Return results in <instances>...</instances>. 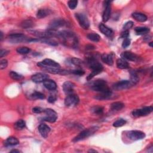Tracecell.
<instances>
[{
    "label": "cell",
    "instance_id": "obj_1",
    "mask_svg": "<svg viewBox=\"0 0 153 153\" xmlns=\"http://www.w3.org/2000/svg\"><path fill=\"white\" fill-rule=\"evenodd\" d=\"M57 37L61 38L66 46L76 47L78 45V39L75 33L69 31H62L58 32Z\"/></svg>",
    "mask_w": 153,
    "mask_h": 153
},
{
    "label": "cell",
    "instance_id": "obj_2",
    "mask_svg": "<svg viewBox=\"0 0 153 153\" xmlns=\"http://www.w3.org/2000/svg\"><path fill=\"white\" fill-rule=\"evenodd\" d=\"M92 89L100 93L111 92L108 87L107 83L103 80H97L93 81L91 86Z\"/></svg>",
    "mask_w": 153,
    "mask_h": 153
},
{
    "label": "cell",
    "instance_id": "obj_3",
    "mask_svg": "<svg viewBox=\"0 0 153 153\" xmlns=\"http://www.w3.org/2000/svg\"><path fill=\"white\" fill-rule=\"evenodd\" d=\"M86 63L92 71H96L99 74L102 71L104 68L100 63L98 62L95 56H90L86 59Z\"/></svg>",
    "mask_w": 153,
    "mask_h": 153
},
{
    "label": "cell",
    "instance_id": "obj_4",
    "mask_svg": "<svg viewBox=\"0 0 153 153\" xmlns=\"http://www.w3.org/2000/svg\"><path fill=\"white\" fill-rule=\"evenodd\" d=\"M99 129V127L97 126H93L91 127L90 128H88L87 129H85L81 132L76 137H75L72 141L73 142H79L80 141H82L83 139H86L89 138L90 136L93 135L96 131H98Z\"/></svg>",
    "mask_w": 153,
    "mask_h": 153
},
{
    "label": "cell",
    "instance_id": "obj_5",
    "mask_svg": "<svg viewBox=\"0 0 153 153\" xmlns=\"http://www.w3.org/2000/svg\"><path fill=\"white\" fill-rule=\"evenodd\" d=\"M9 41L13 43H19L22 42H31L32 38H28L22 33H12L8 36Z\"/></svg>",
    "mask_w": 153,
    "mask_h": 153
},
{
    "label": "cell",
    "instance_id": "obj_6",
    "mask_svg": "<svg viewBox=\"0 0 153 153\" xmlns=\"http://www.w3.org/2000/svg\"><path fill=\"white\" fill-rule=\"evenodd\" d=\"M80 102L78 95L74 93L67 95L65 99V105L68 107H74L77 105Z\"/></svg>",
    "mask_w": 153,
    "mask_h": 153
},
{
    "label": "cell",
    "instance_id": "obj_7",
    "mask_svg": "<svg viewBox=\"0 0 153 153\" xmlns=\"http://www.w3.org/2000/svg\"><path fill=\"white\" fill-rule=\"evenodd\" d=\"M75 18L79 22L80 27L84 29H87L90 27V22L87 17L83 13H76Z\"/></svg>",
    "mask_w": 153,
    "mask_h": 153
},
{
    "label": "cell",
    "instance_id": "obj_8",
    "mask_svg": "<svg viewBox=\"0 0 153 153\" xmlns=\"http://www.w3.org/2000/svg\"><path fill=\"white\" fill-rule=\"evenodd\" d=\"M153 110L152 106L150 107H144L141 109H135L132 113V115L134 117H143V116H146L152 113Z\"/></svg>",
    "mask_w": 153,
    "mask_h": 153
},
{
    "label": "cell",
    "instance_id": "obj_9",
    "mask_svg": "<svg viewBox=\"0 0 153 153\" xmlns=\"http://www.w3.org/2000/svg\"><path fill=\"white\" fill-rule=\"evenodd\" d=\"M126 137L132 141H138L145 138V134L139 130H131L126 133Z\"/></svg>",
    "mask_w": 153,
    "mask_h": 153
},
{
    "label": "cell",
    "instance_id": "obj_10",
    "mask_svg": "<svg viewBox=\"0 0 153 153\" xmlns=\"http://www.w3.org/2000/svg\"><path fill=\"white\" fill-rule=\"evenodd\" d=\"M44 113L46 114V116L43 118V120L44 121L50 123H54L56 121L57 118V114L53 109L47 108L44 110Z\"/></svg>",
    "mask_w": 153,
    "mask_h": 153
},
{
    "label": "cell",
    "instance_id": "obj_11",
    "mask_svg": "<svg viewBox=\"0 0 153 153\" xmlns=\"http://www.w3.org/2000/svg\"><path fill=\"white\" fill-rule=\"evenodd\" d=\"M37 65L41 68H59L61 67L60 65H59L57 62L56 61L52 60L50 59H45L44 60L42 61V62H38L37 64Z\"/></svg>",
    "mask_w": 153,
    "mask_h": 153
},
{
    "label": "cell",
    "instance_id": "obj_12",
    "mask_svg": "<svg viewBox=\"0 0 153 153\" xmlns=\"http://www.w3.org/2000/svg\"><path fill=\"white\" fill-rule=\"evenodd\" d=\"M133 86L130 80H122L115 83L113 85V88L117 90H122L129 89Z\"/></svg>",
    "mask_w": 153,
    "mask_h": 153
},
{
    "label": "cell",
    "instance_id": "obj_13",
    "mask_svg": "<svg viewBox=\"0 0 153 153\" xmlns=\"http://www.w3.org/2000/svg\"><path fill=\"white\" fill-rule=\"evenodd\" d=\"M66 22L62 19H56L52 21L49 25V30L57 31V29L59 28L62 27L66 25Z\"/></svg>",
    "mask_w": 153,
    "mask_h": 153
},
{
    "label": "cell",
    "instance_id": "obj_14",
    "mask_svg": "<svg viewBox=\"0 0 153 153\" xmlns=\"http://www.w3.org/2000/svg\"><path fill=\"white\" fill-rule=\"evenodd\" d=\"M105 8L102 15V20L104 22H107L110 18L111 12V5L110 1H105Z\"/></svg>",
    "mask_w": 153,
    "mask_h": 153
},
{
    "label": "cell",
    "instance_id": "obj_15",
    "mask_svg": "<svg viewBox=\"0 0 153 153\" xmlns=\"http://www.w3.org/2000/svg\"><path fill=\"white\" fill-rule=\"evenodd\" d=\"M32 81L36 83H42L48 79V75L43 73H37L33 75L31 77Z\"/></svg>",
    "mask_w": 153,
    "mask_h": 153
},
{
    "label": "cell",
    "instance_id": "obj_16",
    "mask_svg": "<svg viewBox=\"0 0 153 153\" xmlns=\"http://www.w3.org/2000/svg\"><path fill=\"white\" fill-rule=\"evenodd\" d=\"M75 88V84L69 81H65L63 84V90L66 95L72 94Z\"/></svg>",
    "mask_w": 153,
    "mask_h": 153
},
{
    "label": "cell",
    "instance_id": "obj_17",
    "mask_svg": "<svg viewBox=\"0 0 153 153\" xmlns=\"http://www.w3.org/2000/svg\"><path fill=\"white\" fill-rule=\"evenodd\" d=\"M38 131L42 137L46 138L51 130L50 127L46 124H41L38 126Z\"/></svg>",
    "mask_w": 153,
    "mask_h": 153
},
{
    "label": "cell",
    "instance_id": "obj_18",
    "mask_svg": "<svg viewBox=\"0 0 153 153\" xmlns=\"http://www.w3.org/2000/svg\"><path fill=\"white\" fill-rule=\"evenodd\" d=\"M122 59H124V60L132 61V62H136L138 61V56L130 52H124L122 54Z\"/></svg>",
    "mask_w": 153,
    "mask_h": 153
},
{
    "label": "cell",
    "instance_id": "obj_19",
    "mask_svg": "<svg viewBox=\"0 0 153 153\" xmlns=\"http://www.w3.org/2000/svg\"><path fill=\"white\" fill-rule=\"evenodd\" d=\"M99 28L102 33H104V35H105L108 37H111L113 35V31L110 28H108L107 26H105V25L103 23H100L99 25Z\"/></svg>",
    "mask_w": 153,
    "mask_h": 153
},
{
    "label": "cell",
    "instance_id": "obj_20",
    "mask_svg": "<svg viewBox=\"0 0 153 153\" xmlns=\"http://www.w3.org/2000/svg\"><path fill=\"white\" fill-rule=\"evenodd\" d=\"M19 143V141L18 138L13 137H10L8 138L4 142V145L5 147H12L18 145Z\"/></svg>",
    "mask_w": 153,
    "mask_h": 153
},
{
    "label": "cell",
    "instance_id": "obj_21",
    "mask_svg": "<svg viewBox=\"0 0 153 153\" xmlns=\"http://www.w3.org/2000/svg\"><path fill=\"white\" fill-rule=\"evenodd\" d=\"M43 84H44V87L49 90L53 91V90H55L57 88L56 83L53 80H52L47 79L43 82Z\"/></svg>",
    "mask_w": 153,
    "mask_h": 153
},
{
    "label": "cell",
    "instance_id": "obj_22",
    "mask_svg": "<svg viewBox=\"0 0 153 153\" xmlns=\"http://www.w3.org/2000/svg\"><path fill=\"white\" fill-rule=\"evenodd\" d=\"M101 59L102 61L105 64H107L108 65L112 66L114 64L113 58L111 55L104 53L101 56Z\"/></svg>",
    "mask_w": 153,
    "mask_h": 153
},
{
    "label": "cell",
    "instance_id": "obj_23",
    "mask_svg": "<svg viewBox=\"0 0 153 153\" xmlns=\"http://www.w3.org/2000/svg\"><path fill=\"white\" fill-rule=\"evenodd\" d=\"M132 17L134 19L140 22H145L147 20V16L143 13H134L132 14Z\"/></svg>",
    "mask_w": 153,
    "mask_h": 153
},
{
    "label": "cell",
    "instance_id": "obj_24",
    "mask_svg": "<svg viewBox=\"0 0 153 153\" xmlns=\"http://www.w3.org/2000/svg\"><path fill=\"white\" fill-rule=\"evenodd\" d=\"M113 96V93L112 92H107V93H99V95H96L95 98L97 100H107L111 99V98Z\"/></svg>",
    "mask_w": 153,
    "mask_h": 153
},
{
    "label": "cell",
    "instance_id": "obj_25",
    "mask_svg": "<svg viewBox=\"0 0 153 153\" xmlns=\"http://www.w3.org/2000/svg\"><path fill=\"white\" fill-rule=\"evenodd\" d=\"M116 64H117V66L118 68L122 69V70L128 68L129 66L128 62H127L126 60H124V59H123L122 58L118 59V60L117 61Z\"/></svg>",
    "mask_w": 153,
    "mask_h": 153
},
{
    "label": "cell",
    "instance_id": "obj_26",
    "mask_svg": "<svg viewBox=\"0 0 153 153\" xmlns=\"http://www.w3.org/2000/svg\"><path fill=\"white\" fill-rule=\"evenodd\" d=\"M51 13V11L48 9H46V8H42L40 9L37 13V18L39 19L46 18V16H48Z\"/></svg>",
    "mask_w": 153,
    "mask_h": 153
},
{
    "label": "cell",
    "instance_id": "obj_27",
    "mask_svg": "<svg viewBox=\"0 0 153 153\" xmlns=\"http://www.w3.org/2000/svg\"><path fill=\"white\" fill-rule=\"evenodd\" d=\"M135 31L138 36L145 35L150 32V29L147 27H137L135 28Z\"/></svg>",
    "mask_w": 153,
    "mask_h": 153
},
{
    "label": "cell",
    "instance_id": "obj_28",
    "mask_svg": "<svg viewBox=\"0 0 153 153\" xmlns=\"http://www.w3.org/2000/svg\"><path fill=\"white\" fill-rule=\"evenodd\" d=\"M124 107V105L120 102H115L111 105V109L113 111H120Z\"/></svg>",
    "mask_w": 153,
    "mask_h": 153
},
{
    "label": "cell",
    "instance_id": "obj_29",
    "mask_svg": "<svg viewBox=\"0 0 153 153\" xmlns=\"http://www.w3.org/2000/svg\"><path fill=\"white\" fill-rule=\"evenodd\" d=\"M130 82L133 86L137 84L139 81V77L137 73L135 71H130Z\"/></svg>",
    "mask_w": 153,
    "mask_h": 153
},
{
    "label": "cell",
    "instance_id": "obj_30",
    "mask_svg": "<svg viewBox=\"0 0 153 153\" xmlns=\"http://www.w3.org/2000/svg\"><path fill=\"white\" fill-rule=\"evenodd\" d=\"M91 111L93 114L96 115L102 114L104 111V108L99 106H95L91 108Z\"/></svg>",
    "mask_w": 153,
    "mask_h": 153
},
{
    "label": "cell",
    "instance_id": "obj_31",
    "mask_svg": "<svg viewBox=\"0 0 153 153\" xmlns=\"http://www.w3.org/2000/svg\"><path fill=\"white\" fill-rule=\"evenodd\" d=\"M31 98L32 99H45V95L41 92H34L31 95Z\"/></svg>",
    "mask_w": 153,
    "mask_h": 153
},
{
    "label": "cell",
    "instance_id": "obj_32",
    "mask_svg": "<svg viewBox=\"0 0 153 153\" xmlns=\"http://www.w3.org/2000/svg\"><path fill=\"white\" fill-rule=\"evenodd\" d=\"M25 126H26V123L22 119L19 120L14 124V127L17 130H22L25 128Z\"/></svg>",
    "mask_w": 153,
    "mask_h": 153
},
{
    "label": "cell",
    "instance_id": "obj_33",
    "mask_svg": "<svg viewBox=\"0 0 153 153\" xmlns=\"http://www.w3.org/2000/svg\"><path fill=\"white\" fill-rule=\"evenodd\" d=\"M87 37L90 40L94 42H99L100 40V37L98 34V33H89Z\"/></svg>",
    "mask_w": 153,
    "mask_h": 153
},
{
    "label": "cell",
    "instance_id": "obj_34",
    "mask_svg": "<svg viewBox=\"0 0 153 153\" xmlns=\"http://www.w3.org/2000/svg\"><path fill=\"white\" fill-rule=\"evenodd\" d=\"M33 25H34V23H33V22L31 20H24L21 23V27L23 28H26V29L31 28L33 27Z\"/></svg>",
    "mask_w": 153,
    "mask_h": 153
},
{
    "label": "cell",
    "instance_id": "obj_35",
    "mask_svg": "<svg viewBox=\"0 0 153 153\" xmlns=\"http://www.w3.org/2000/svg\"><path fill=\"white\" fill-rule=\"evenodd\" d=\"M9 75L10 76V78H12L13 80H16V81L20 80L23 78L22 75L19 74L18 73H17L16 72H14V71H11L9 74Z\"/></svg>",
    "mask_w": 153,
    "mask_h": 153
},
{
    "label": "cell",
    "instance_id": "obj_36",
    "mask_svg": "<svg viewBox=\"0 0 153 153\" xmlns=\"http://www.w3.org/2000/svg\"><path fill=\"white\" fill-rule=\"evenodd\" d=\"M17 52L21 55H26L30 52V48L27 47H20L17 48Z\"/></svg>",
    "mask_w": 153,
    "mask_h": 153
},
{
    "label": "cell",
    "instance_id": "obj_37",
    "mask_svg": "<svg viewBox=\"0 0 153 153\" xmlns=\"http://www.w3.org/2000/svg\"><path fill=\"white\" fill-rule=\"evenodd\" d=\"M70 62L76 66H82L84 64V62L81 60L80 59L78 58H75V57H73L71 58V60H70Z\"/></svg>",
    "mask_w": 153,
    "mask_h": 153
},
{
    "label": "cell",
    "instance_id": "obj_38",
    "mask_svg": "<svg viewBox=\"0 0 153 153\" xmlns=\"http://www.w3.org/2000/svg\"><path fill=\"white\" fill-rule=\"evenodd\" d=\"M126 121L125 120H124V119H123V118H120L113 123V126L114 127H122V126H124V124H126Z\"/></svg>",
    "mask_w": 153,
    "mask_h": 153
},
{
    "label": "cell",
    "instance_id": "obj_39",
    "mask_svg": "<svg viewBox=\"0 0 153 153\" xmlns=\"http://www.w3.org/2000/svg\"><path fill=\"white\" fill-rule=\"evenodd\" d=\"M77 4H78V1H76V0H71V1H68V7L71 10L75 9L76 6H77Z\"/></svg>",
    "mask_w": 153,
    "mask_h": 153
},
{
    "label": "cell",
    "instance_id": "obj_40",
    "mask_svg": "<svg viewBox=\"0 0 153 153\" xmlns=\"http://www.w3.org/2000/svg\"><path fill=\"white\" fill-rule=\"evenodd\" d=\"M133 26V22L132 21H129L126 22L123 26V30L124 31H129L130 28H132Z\"/></svg>",
    "mask_w": 153,
    "mask_h": 153
},
{
    "label": "cell",
    "instance_id": "obj_41",
    "mask_svg": "<svg viewBox=\"0 0 153 153\" xmlns=\"http://www.w3.org/2000/svg\"><path fill=\"white\" fill-rule=\"evenodd\" d=\"M8 65V61L6 59H2L0 62V69L1 70L6 68L7 66Z\"/></svg>",
    "mask_w": 153,
    "mask_h": 153
},
{
    "label": "cell",
    "instance_id": "obj_42",
    "mask_svg": "<svg viewBox=\"0 0 153 153\" xmlns=\"http://www.w3.org/2000/svg\"><path fill=\"white\" fill-rule=\"evenodd\" d=\"M44 110L41 107H36L32 108V112L36 113V114H40L41 113H44Z\"/></svg>",
    "mask_w": 153,
    "mask_h": 153
},
{
    "label": "cell",
    "instance_id": "obj_43",
    "mask_svg": "<svg viewBox=\"0 0 153 153\" xmlns=\"http://www.w3.org/2000/svg\"><path fill=\"white\" fill-rule=\"evenodd\" d=\"M130 44V40L129 38H125L122 43V47L123 48H126L128 46H129Z\"/></svg>",
    "mask_w": 153,
    "mask_h": 153
},
{
    "label": "cell",
    "instance_id": "obj_44",
    "mask_svg": "<svg viewBox=\"0 0 153 153\" xmlns=\"http://www.w3.org/2000/svg\"><path fill=\"white\" fill-rule=\"evenodd\" d=\"M71 74H73L76 75H83L84 74V72L80 70H75L71 71Z\"/></svg>",
    "mask_w": 153,
    "mask_h": 153
},
{
    "label": "cell",
    "instance_id": "obj_45",
    "mask_svg": "<svg viewBox=\"0 0 153 153\" xmlns=\"http://www.w3.org/2000/svg\"><path fill=\"white\" fill-rule=\"evenodd\" d=\"M56 99H57V98L55 95H50L48 98V102L49 103L53 104L55 102H56Z\"/></svg>",
    "mask_w": 153,
    "mask_h": 153
},
{
    "label": "cell",
    "instance_id": "obj_46",
    "mask_svg": "<svg viewBox=\"0 0 153 153\" xmlns=\"http://www.w3.org/2000/svg\"><path fill=\"white\" fill-rule=\"evenodd\" d=\"M129 31H124L121 34V38H129Z\"/></svg>",
    "mask_w": 153,
    "mask_h": 153
},
{
    "label": "cell",
    "instance_id": "obj_47",
    "mask_svg": "<svg viewBox=\"0 0 153 153\" xmlns=\"http://www.w3.org/2000/svg\"><path fill=\"white\" fill-rule=\"evenodd\" d=\"M9 53H10V52L8 50L2 49V50H1V51H0V57H3L7 55Z\"/></svg>",
    "mask_w": 153,
    "mask_h": 153
},
{
    "label": "cell",
    "instance_id": "obj_48",
    "mask_svg": "<svg viewBox=\"0 0 153 153\" xmlns=\"http://www.w3.org/2000/svg\"><path fill=\"white\" fill-rule=\"evenodd\" d=\"M95 47L93 46V45H87L86 47V48L87 50H93V49H95Z\"/></svg>",
    "mask_w": 153,
    "mask_h": 153
},
{
    "label": "cell",
    "instance_id": "obj_49",
    "mask_svg": "<svg viewBox=\"0 0 153 153\" xmlns=\"http://www.w3.org/2000/svg\"><path fill=\"white\" fill-rule=\"evenodd\" d=\"M11 153H19L21 152V151H20L19 150H13L10 151Z\"/></svg>",
    "mask_w": 153,
    "mask_h": 153
},
{
    "label": "cell",
    "instance_id": "obj_50",
    "mask_svg": "<svg viewBox=\"0 0 153 153\" xmlns=\"http://www.w3.org/2000/svg\"><path fill=\"white\" fill-rule=\"evenodd\" d=\"M88 152H98L97 151L94 150H92V149H90V150H89Z\"/></svg>",
    "mask_w": 153,
    "mask_h": 153
},
{
    "label": "cell",
    "instance_id": "obj_51",
    "mask_svg": "<svg viewBox=\"0 0 153 153\" xmlns=\"http://www.w3.org/2000/svg\"><path fill=\"white\" fill-rule=\"evenodd\" d=\"M0 34H1V41L3 40V33L2 32H1V33H0Z\"/></svg>",
    "mask_w": 153,
    "mask_h": 153
},
{
    "label": "cell",
    "instance_id": "obj_52",
    "mask_svg": "<svg viewBox=\"0 0 153 153\" xmlns=\"http://www.w3.org/2000/svg\"><path fill=\"white\" fill-rule=\"evenodd\" d=\"M149 45H150V47H152V42H150V43H149Z\"/></svg>",
    "mask_w": 153,
    "mask_h": 153
}]
</instances>
